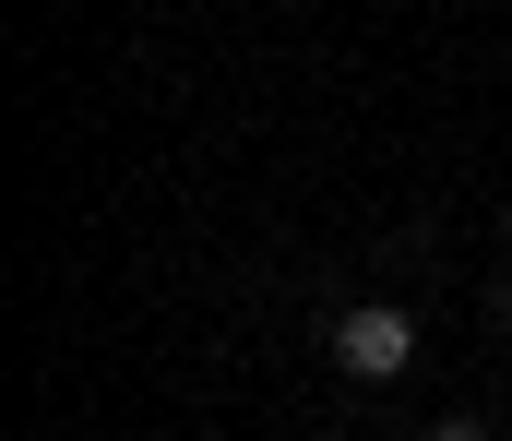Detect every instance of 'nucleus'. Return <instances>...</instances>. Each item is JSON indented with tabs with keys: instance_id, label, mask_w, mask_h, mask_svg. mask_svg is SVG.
<instances>
[{
	"instance_id": "nucleus-1",
	"label": "nucleus",
	"mask_w": 512,
	"mask_h": 441,
	"mask_svg": "<svg viewBox=\"0 0 512 441\" xmlns=\"http://www.w3.org/2000/svg\"><path fill=\"white\" fill-rule=\"evenodd\" d=\"M334 358H346V370H358V382H393V370H405V358H417V322H405V310H393V298H358V310H346V322H334Z\"/></svg>"
},
{
	"instance_id": "nucleus-2",
	"label": "nucleus",
	"mask_w": 512,
	"mask_h": 441,
	"mask_svg": "<svg viewBox=\"0 0 512 441\" xmlns=\"http://www.w3.org/2000/svg\"><path fill=\"white\" fill-rule=\"evenodd\" d=\"M417 441H489V430H477V418H441V430H417Z\"/></svg>"
},
{
	"instance_id": "nucleus-3",
	"label": "nucleus",
	"mask_w": 512,
	"mask_h": 441,
	"mask_svg": "<svg viewBox=\"0 0 512 441\" xmlns=\"http://www.w3.org/2000/svg\"><path fill=\"white\" fill-rule=\"evenodd\" d=\"M501 322H512V310H501Z\"/></svg>"
},
{
	"instance_id": "nucleus-4",
	"label": "nucleus",
	"mask_w": 512,
	"mask_h": 441,
	"mask_svg": "<svg viewBox=\"0 0 512 441\" xmlns=\"http://www.w3.org/2000/svg\"><path fill=\"white\" fill-rule=\"evenodd\" d=\"M501 227H512V215H501Z\"/></svg>"
}]
</instances>
